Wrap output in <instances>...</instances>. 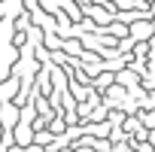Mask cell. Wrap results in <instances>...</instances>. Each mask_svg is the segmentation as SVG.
<instances>
[{
  "label": "cell",
  "instance_id": "1",
  "mask_svg": "<svg viewBox=\"0 0 155 152\" xmlns=\"http://www.w3.org/2000/svg\"><path fill=\"white\" fill-rule=\"evenodd\" d=\"M18 122H21V107L18 104H12V101L9 104H0V125H3L6 131H12Z\"/></svg>",
  "mask_w": 155,
  "mask_h": 152
},
{
  "label": "cell",
  "instance_id": "2",
  "mask_svg": "<svg viewBox=\"0 0 155 152\" xmlns=\"http://www.w3.org/2000/svg\"><path fill=\"white\" fill-rule=\"evenodd\" d=\"M18 91H21V79L12 73L9 79H3V82H0V104H9V101H15V97H18Z\"/></svg>",
  "mask_w": 155,
  "mask_h": 152
},
{
  "label": "cell",
  "instance_id": "3",
  "mask_svg": "<svg viewBox=\"0 0 155 152\" xmlns=\"http://www.w3.org/2000/svg\"><path fill=\"white\" fill-rule=\"evenodd\" d=\"M12 137H15V146H31V143H34V137H37V131H34V125L18 122V125L12 128Z\"/></svg>",
  "mask_w": 155,
  "mask_h": 152
},
{
  "label": "cell",
  "instance_id": "4",
  "mask_svg": "<svg viewBox=\"0 0 155 152\" xmlns=\"http://www.w3.org/2000/svg\"><path fill=\"white\" fill-rule=\"evenodd\" d=\"M113 85H116V73H113V70H101L94 79H91V88L101 91V94H104L107 88H113Z\"/></svg>",
  "mask_w": 155,
  "mask_h": 152
}]
</instances>
